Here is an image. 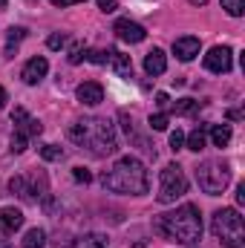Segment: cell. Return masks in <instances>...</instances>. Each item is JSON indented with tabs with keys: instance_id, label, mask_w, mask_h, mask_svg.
Wrapping results in <instances>:
<instances>
[{
	"instance_id": "9a60e30c",
	"label": "cell",
	"mask_w": 245,
	"mask_h": 248,
	"mask_svg": "<svg viewBox=\"0 0 245 248\" xmlns=\"http://www.w3.org/2000/svg\"><path fill=\"white\" fill-rule=\"evenodd\" d=\"M110 63H113L116 75L133 78V61H130V55H124V52H119V49H110Z\"/></svg>"
},
{
	"instance_id": "f35d334b",
	"label": "cell",
	"mask_w": 245,
	"mask_h": 248,
	"mask_svg": "<svg viewBox=\"0 0 245 248\" xmlns=\"http://www.w3.org/2000/svg\"><path fill=\"white\" fill-rule=\"evenodd\" d=\"M6 3H9V0H0V9H3V6H6Z\"/></svg>"
},
{
	"instance_id": "d6a6232c",
	"label": "cell",
	"mask_w": 245,
	"mask_h": 248,
	"mask_svg": "<svg viewBox=\"0 0 245 248\" xmlns=\"http://www.w3.org/2000/svg\"><path fill=\"white\" fill-rule=\"evenodd\" d=\"M156 104H159L162 110H168V107H170V98H168V93H156Z\"/></svg>"
},
{
	"instance_id": "83f0119b",
	"label": "cell",
	"mask_w": 245,
	"mask_h": 248,
	"mask_svg": "<svg viewBox=\"0 0 245 248\" xmlns=\"http://www.w3.org/2000/svg\"><path fill=\"white\" fill-rule=\"evenodd\" d=\"M84 61V44H72L69 46V63H81Z\"/></svg>"
},
{
	"instance_id": "3957f363",
	"label": "cell",
	"mask_w": 245,
	"mask_h": 248,
	"mask_svg": "<svg viewBox=\"0 0 245 248\" xmlns=\"http://www.w3.org/2000/svg\"><path fill=\"white\" fill-rule=\"evenodd\" d=\"M101 185L107 190H116V193L141 196V193H147V170L136 156H122L113 165V170H107L101 176Z\"/></svg>"
},
{
	"instance_id": "8d00e7d4",
	"label": "cell",
	"mask_w": 245,
	"mask_h": 248,
	"mask_svg": "<svg viewBox=\"0 0 245 248\" xmlns=\"http://www.w3.org/2000/svg\"><path fill=\"white\" fill-rule=\"evenodd\" d=\"M0 248H12V243L9 240H0Z\"/></svg>"
},
{
	"instance_id": "ba28073f",
	"label": "cell",
	"mask_w": 245,
	"mask_h": 248,
	"mask_svg": "<svg viewBox=\"0 0 245 248\" xmlns=\"http://www.w3.org/2000/svg\"><path fill=\"white\" fill-rule=\"evenodd\" d=\"M12 124H15V133H20V136H26V139H32V136H41V122L38 119H32L23 107H15V113H12Z\"/></svg>"
},
{
	"instance_id": "4fadbf2b",
	"label": "cell",
	"mask_w": 245,
	"mask_h": 248,
	"mask_svg": "<svg viewBox=\"0 0 245 248\" xmlns=\"http://www.w3.org/2000/svg\"><path fill=\"white\" fill-rule=\"evenodd\" d=\"M23 225V214L17 208H0V234H15Z\"/></svg>"
},
{
	"instance_id": "836d02e7",
	"label": "cell",
	"mask_w": 245,
	"mask_h": 248,
	"mask_svg": "<svg viewBox=\"0 0 245 248\" xmlns=\"http://www.w3.org/2000/svg\"><path fill=\"white\" fill-rule=\"evenodd\" d=\"M52 6H75V3H87V0H49Z\"/></svg>"
},
{
	"instance_id": "e0dca14e",
	"label": "cell",
	"mask_w": 245,
	"mask_h": 248,
	"mask_svg": "<svg viewBox=\"0 0 245 248\" xmlns=\"http://www.w3.org/2000/svg\"><path fill=\"white\" fill-rule=\"evenodd\" d=\"M208 133H211L214 147H228V141H231V127L228 124H208Z\"/></svg>"
},
{
	"instance_id": "7402d4cb",
	"label": "cell",
	"mask_w": 245,
	"mask_h": 248,
	"mask_svg": "<svg viewBox=\"0 0 245 248\" xmlns=\"http://www.w3.org/2000/svg\"><path fill=\"white\" fill-rule=\"evenodd\" d=\"M222 9H225L231 17H243L245 15V0H222Z\"/></svg>"
},
{
	"instance_id": "1f68e13d",
	"label": "cell",
	"mask_w": 245,
	"mask_h": 248,
	"mask_svg": "<svg viewBox=\"0 0 245 248\" xmlns=\"http://www.w3.org/2000/svg\"><path fill=\"white\" fill-rule=\"evenodd\" d=\"M98 9H101V12H116L119 3H116V0H98Z\"/></svg>"
},
{
	"instance_id": "7a4b0ae2",
	"label": "cell",
	"mask_w": 245,
	"mask_h": 248,
	"mask_svg": "<svg viewBox=\"0 0 245 248\" xmlns=\"http://www.w3.org/2000/svg\"><path fill=\"white\" fill-rule=\"evenodd\" d=\"M156 231L162 237H168L170 243H179V246H190V243H199L202 240V217L193 205H182L170 214H162L156 219Z\"/></svg>"
},
{
	"instance_id": "d6986e66",
	"label": "cell",
	"mask_w": 245,
	"mask_h": 248,
	"mask_svg": "<svg viewBox=\"0 0 245 248\" xmlns=\"http://www.w3.org/2000/svg\"><path fill=\"white\" fill-rule=\"evenodd\" d=\"M199 107H202V101H196V98L173 101V113H179V116H193V113H199Z\"/></svg>"
},
{
	"instance_id": "d4e9b609",
	"label": "cell",
	"mask_w": 245,
	"mask_h": 248,
	"mask_svg": "<svg viewBox=\"0 0 245 248\" xmlns=\"http://www.w3.org/2000/svg\"><path fill=\"white\" fill-rule=\"evenodd\" d=\"M23 38H26V29H23V26H12V29L6 32V41H9V46H12V44H17V41H23Z\"/></svg>"
},
{
	"instance_id": "44dd1931",
	"label": "cell",
	"mask_w": 245,
	"mask_h": 248,
	"mask_svg": "<svg viewBox=\"0 0 245 248\" xmlns=\"http://www.w3.org/2000/svg\"><path fill=\"white\" fill-rule=\"evenodd\" d=\"M9 190L17 193L20 199L32 202V196H29V185H26V176H12V179H9Z\"/></svg>"
},
{
	"instance_id": "8fae6325",
	"label": "cell",
	"mask_w": 245,
	"mask_h": 248,
	"mask_svg": "<svg viewBox=\"0 0 245 248\" xmlns=\"http://www.w3.org/2000/svg\"><path fill=\"white\" fill-rule=\"evenodd\" d=\"M173 55H176L179 61H193V58L199 55V38H193V35L176 38V41H173Z\"/></svg>"
},
{
	"instance_id": "7c38bea8",
	"label": "cell",
	"mask_w": 245,
	"mask_h": 248,
	"mask_svg": "<svg viewBox=\"0 0 245 248\" xmlns=\"http://www.w3.org/2000/svg\"><path fill=\"white\" fill-rule=\"evenodd\" d=\"M49 72V63H46V58H32V61H26V66H23V72H20V78L26 81V84H38L44 75Z\"/></svg>"
},
{
	"instance_id": "cb8c5ba5",
	"label": "cell",
	"mask_w": 245,
	"mask_h": 248,
	"mask_svg": "<svg viewBox=\"0 0 245 248\" xmlns=\"http://www.w3.org/2000/svg\"><path fill=\"white\" fill-rule=\"evenodd\" d=\"M84 58L92 63H107L110 61V52H104V49H92V52H84Z\"/></svg>"
},
{
	"instance_id": "5b68a950",
	"label": "cell",
	"mask_w": 245,
	"mask_h": 248,
	"mask_svg": "<svg viewBox=\"0 0 245 248\" xmlns=\"http://www.w3.org/2000/svg\"><path fill=\"white\" fill-rule=\"evenodd\" d=\"M196 182L208 196H219L231 182V170L225 162H202L196 168Z\"/></svg>"
},
{
	"instance_id": "277c9868",
	"label": "cell",
	"mask_w": 245,
	"mask_h": 248,
	"mask_svg": "<svg viewBox=\"0 0 245 248\" xmlns=\"http://www.w3.org/2000/svg\"><path fill=\"white\" fill-rule=\"evenodd\" d=\"M214 237L228 248H245V222L237 208H222L211 219Z\"/></svg>"
},
{
	"instance_id": "30bf717a",
	"label": "cell",
	"mask_w": 245,
	"mask_h": 248,
	"mask_svg": "<svg viewBox=\"0 0 245 248\" xmlns=\"http://www.w3.org/2000/svg\"><path fill=\"white\" fill-rule=\"evenodd\" d=\"M75 95H78V101H81V104L95 107V104H101V101H104V87H101L98 81H84V84H78Z\"/></svg>"
},
{
	"instance_id": "e575fe53",
	"label": "cell",
	"mask_w": 245,
	"mask_h": 248,
	"mask_svg": "<svg viewBox=\"0 0 245 248\" xmlns=\"http://www.w3.org/2000/svg\"><path fill=\"white\" fill-rule=\"evenodd\" d=\"M237 202H240V205L245 202V185H237Z\"/></svg>"
},
{
	"instance_id": "ac0fdd59",
	"label": "cell",
	"mask_w": 245,
	"mask_h": 248,
	"mask_svg": "<svg viewBox=\"0 0 245 248\" xmlns=\"http://www.w3.org/2000/svg\"><path fill=\"white\" fill-rule=\"evenodd\" d=\"M72 248H107V237L104 234H84L72 243Z\"/></svg>"
},
{
	"instance_id": "f1b7e54d",
	"label": "cell",
	"mask_w": 245,
	"mask_h": 248,
	"mask_svg": "<svg viewBox=\"0 0 245 248\" xmlns=\"http://www.w3.org/2000/svg\"><path fill=\"white\" fill-rule=\"evenodd\" d=\"M63 44H66V35H61V32H55V35L46 38V46H49V49H61Z\"/></svg>"
},
{
	"instance_id": "484cf974",
	"label": "cell",
	"mask_w": 245,
	"mask_h": 248,
	"mask_svg": "<svg viewBox=\"0 0 245 248\" xmlns=\"http://www.w3.org/2000/svg\"><path fill=\"white\" fill-rule=\"evenodd\" d=\"M168 124H170L168 113H156V116H150V127H153V130H168Z\"/></svg>"
},
{
	"instance_id": "74e56055",
	"label": "cell",
	"mask_w": 245,
	"mask_h": 248,
	"mask_svg": "<svg viewBox=\"0 0 245 248\" xmlns=\"http://www.w3.org/2000/svg\"><path fill=\"white\" fill-rule=\"evenodd\" d=\"M190 3H193V6H205L208 0H190Z\"/></svg>"
},
{
	"instance_id": "9c48e42d",
	"label": "cell",
	"mask_w": 245,
	"mask_h": 248,
	"mask_svg": "<svg viewBox=\"0 0 245 248\" xmlns=\"http://www.w3.org/2000/svg\"><path fill=\"white\" fill-rule=\"evenodd\" d=\"M113 32L119 35V41L124 44H141L144 38H147V32H144V26H138V23H133V20H116V26H113Z\"/></svg>"
},
{
	"instance_id": "4316f807",
	"label": "cell",
	"mask_w": 245,
	"mask_h": 248,
	"mask_svg": "<svg viewBox=\"0 0 245 248\" xmlns=\"http://www.w3.org/2000/svg\"><path fill=\"white\" fill-rule=\"evenodd\" d=\"M26 144H29V139H26V136H20V133H15V136H12V153H23V150H26Z\"/></svg>"
},
{
	"instance_id": "2e32d148",
	"label": "cell",
	"mask_w": 245,
	"mask_h": 248,
	"mask_svg": "<svg viewBox=\"0 0 245 248\" xmlns=\"http://www.w3.org/2000/svg\"><path fill=\"white\" fill-rule=\"evenodd\" d=\"M205 144H208V124H199L190 136H184V147H187V150H193V153L205 150Z\"/></svg>"
},
{
	"instance_id": "6da1fadb",
	"label": "cell",
	"mask_w": 245,
	"mask_h": 248,
	"mask_svg": "<svg viewBox=\"0 0 245 248\" xmlns=\"http://www.w3.org/2000/svg\"><path fill=\"white\" fill-rule=\"evenodd\" d=\"M69 141H75L78 147H87L92 156H113L119 150V136H116V127L110 119H101V116H90V119H81L66 130Z\"/></svg>"
},
{
	"instance_id": "4dcf8cb0",
	"label": "cell",
	"mask_w": 245,
	"mask_h": 248,
	"mask_svg": "<svg viewBox=\"0 0 245 248\" xmlns=\"http://www.w3.org/2000/svg\"><path fill=\"white\" fill-rule=\"evenodd\" d=\"M72 176H75V182H84V185L92 179V173H90L87 168H75V170H72Z\"/></svg>"
},
{
	"instance_id": "8992f818",
	"label": "cell",
	"mask_w": 245,
	"mask_h": 248,
	"mask_svg": "<svg viewBox=\"0 0 245 248\" xmlns=\"http://www.w3.org/2000/svg\"><path fill=\"white\" fill-rule=\"evenodd\" d=\"M187 193V176L179 165H168L159 176V202L162 205H170L176 202L179 196Z\"/></svg>"
},
{
	"instance_id": "52a82bcc",
	"label": "cell",
	"mask_w": 245,
	"mask_h": 248,
	"mask_svg": "<svg viewBox=\"0 0 245 248\" xmlns=\"http://www.w3.org/2000/svg\"><path fill=\"white\" fill-rule=\"evenodd\" d=\"M231 66H234V52H231L228 46H214V49L205 55V69H208V72L225 75V72H231Z\"/></svg>"
},
{
	"instance_id": "603a6c76",
	"label": "cell",
	"mask_w": 245,
	"mask_h": 248,
	"mask_svg": "<svg viewBox=\"0 0 245 248\" xmlns=\"http://www.w3.org/2000/svg\"><path fill=\"white\" fill-rule=\"evenodd\" d=\"M41 159H46V162H58V159H63V150L58 147V144H44V147H41Z\"/></svg>"
},
{
	"instance_id": "5bb4252c",
	"label": "cell",
	"mask_w": 245,
	"mask_h": 248,
	"mask_svg": "<svg viewBox=\"0 0 245 248\" xmlns=\"http://www.w3.org/2000/svg\"><path fill=\"white\" fill-rule=\"evenodd\" d=\"M165 69H168V58H165L162 49H150V52L144 55V72H147V75H162Z\"/></svg>"
},
{
	"instance_id": "d590c367",
	"label": "cell",
	"mask_w": 245,
	"mask_h": 248,
	"mask_svg": "<svg viewBox=\"0 0 245 248\" xmlns=\"http://www.w3.org/2000/svg\"><path fill=\"white\" fill-rule=\"evenodd\" d=\"M6 101H9V95H6V90H3V87H0V110H3V107H6Z\"/></svg>"
},
{
	"instance_id": "ffe728a7",
	"label": "cell",
	"mask_w": 245,
	"mask_h": 248,
	"mask_svg": "<svg viewBox=\"0 0 245 248\" xmlns=\"http://www.w3.org/2000/svg\"><path fill=\"white\" fill-rule=\"evenodd\" d=\"M23 248H44L46 246V234L41 231V228H32V231H26V237H23Z\"/></svg>"
},
{
	"instance_id": "f546056e",
	"label": "cell",
	"mask_w": 245,
	"mask_h": 248,
	"mask_svg": "<svg viewBox=\"0 0 245 248\" xmlns=\"http://www.w3.org/2000/svg\"><path fill=\"white\" fill-rule=\"evenodd\" d=\"M170 147H173V150H182L184 147V133L182 130H173V133H170Z\"/></svg>"
}]
</instances>
